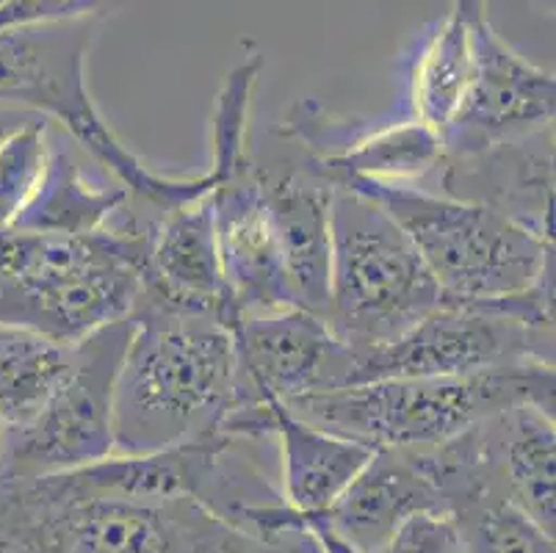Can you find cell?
Here are the masks:
<instances>
[{"label": "cell", "instance_id": "obj_1", "mask_svg": "<svg viewBox=\"0 0 556 553\" xmlns=\"http://www.w3.org/2000/svg\"><path fill=\"white\" fill-rule=\"evenodd\" d=\"M116 7L64 0L0 3V109L53 122L98 164L123 180L136 200L169 213L208 197V172L164 175L116 139L94 105L86 64Z\"/></svg>", "mask_w": 556, "mask_h": 553}, {"label": "cell", "instance_id": "obj_2", "mask_svg": "<svg viewBox=\"0 0 556 553\" xmlns=\"http://www.w3.org/2000/svg\"><path fill=\"white\" fill-rule=\"evenodd\" d=\"M232 332L208 318L141 313L114 388V454H155L200 443L244 407Z\"/></svg>", "mask_w": 556, "mask_h": 553}, {"label": "cell", "instance_id": "obj_3", "mask_svg": "<svg viewBox=\"0 0 556 553\" xmlns=\"http://www.w3.org/2000/svg\"><path fill=\"white\" fill-rule=\"evenodd\" d=\"M161 216L134 202L94 236L0 230V324L64 347L125 318Z\"/></svg>", "mask_w": 556, "mask_h": 553}, {"label": "cell", "instance_id": "obj_4", "mask_svg": "<svg viewBox=\"0 0 556 553\" xmlns=\"http://www.w3.org/2000/svg\"><path fill=\"white\" fill-rule=\"evenodd\" d=\"M0 553H321L266 545L191 499L80 495L59 476L0 481Z\"/></svg>", "mask_w": 556, "mask_h": 553}, {"label": "cell", "instance_id": "obj_5", "mask_svg": "<svg viewBox=\"0 0 556 553\" xmlns=\"http://www.w3.org/2000/svg\"><path fill=\"white\" fill-rule=\"evenodd\" d=\"M554 363H518L473 377L379 379L288 404L296 418L368 449H427L515 407L554 413Z\"/></svg>", "mask_w": 556, "mask_h": 553}, {"label": "cell", "instance_id": "obj_6", "mask_svg": "<svg viewBox=\"0 0 556 553\" xmlns=\"http://www.w3.org/2000/svg\"><path fill=\"white\" fill-rule=\"evenodd\" d=\"M377 202L413 241L443 302H493L554 277V241L498 211L418 186L343 183Z\"/></svg>", "mask_w": 556, "mask_h": 553}, {"label": "cell", "instance_id": "obj_7", "mask_svg": "<svg viewBox=\"0 0 556 553\" xmlns=\"http://www.w3.org/2000/svg\"><path fill=\"white\" fill-rule=\"evenodd\" d=\"M330 213L327 324L349 349L386 347L443 307L427 263L377 202L336 186Z\"/></svg>", "mask_w": 556, "mask_h": 553}, {"label": "cell", "instance_id": "obj_8", "mask_svg": "<svg viewBox=\"0 0 556 553\" xmlns=\"http://www.w3.org/2000/svg\"><path fill=\"white\" fill-rule=\"evenodd\" d=\"M134 318L75 347L67 377L25 426L0 432V481L73 474L114 454V388Z\"/></svg>", "mask_w": 556, "mask_h": 553}, {"label": "cell", "instance_id": "obj_9", "mask_svg": "<svg viewBox=\"0 0 556 553\" xmlns=\"http://www.w3.org/2000/svg\"><path fill=\"white\" fill-rule=\"evenodd\" d=\"M518 363H554V332L526 327L482 304L443 302L396 341L355 352L352 385L473 377Z\"/></svg>", "mask_w": 556, "mask_h": 553}, {"label": "cell", "instance_id": "obj_10", "mask_svg": "<svg viewBox=\"0 0 556 553\" xmlns=\"http://www.w3.org/2000/svg\"><path fill=\"white\" fill-rule=\"evenodd\" d=\"M280 136L302 150V159L330 186L379 183L427 189L441 169L446 150L441 136L409 120H338L313 98L291 105Z\"/></svg>", "mask_w": 556, "mask_h": 553}, {"label": "cell", "instance_id": "obj_11", "mask_svg": "<svg viewBox=\"0 0 556 553\" xmlns=\"http://www.w3.org/2000/svg\"><path fill=\"white\" fill-rule=\"evenodd\" d=\"M471 37V86L441 139L446 155H477L490 147L551 134L556 116L554 73L520 55L493 28L484 3L473 12Z\"/></svg>", "mask_w": 556, "mask_h": 553}, {"label": "cell", "instance_id": "obj_12", "mask_svg": "<svg viewBox=\"0 0 556 553\" xmlns=\"http://www.w3.org/2000/svg\"><path fill=\"white\" fill-rule=\"evenodd\" d=\"M250 393L282 407L352 385L355 352L330 324L302 307L241 316L232 329Z\"/></svg>", "mask_w": 556, "mask_h": 553}, {"label": "cell", "instance_id": "obj_13", "mask_svg": "<svg viewBox=\"0 0 556 553\" xmlns=\"http://www.w3.org/2000/svg\"><path fill=\"white\" fill-rule=\"evenodd\" d=\"M141 313L208 318L230 332L239 327L241 316L219 268L208 197L161 216L139 274L134 316Z\"/></svg>", "mask_w": 556, "mask_h": 553}, {"label": "cell", "instance_id": "obj_14", "mask_svg": "<svg viewBox=\"0 0 556 553\" xmlns=\"http://www.w3.org/2000/svg\"><path fill=\"white\" fill-rule=\"evenodd\" d=\"M208 200L222 277L239 316L296 307L255 159L214 183Z\"/></svg>", "mask_w": 556, "mask_h": 553}, {"label": "cell", "instance_id": "obj_15", "mask_svg": "<svg viewBox=\"0 0 556 553\" xmlns=\"http://www.w3.org/2000/svg\"><path fill=\"white\" fill-rule=\"evenodd\" d=\"M427 191L488 205L554 241V130L477 155H446Z\"/></svg>", "mask_w": 556, "mask_h": 553}, {"label": "cell", "instance_id": "obj_16", "mask_svg": "<svg viewBox=\"0 0 556 553\" xmlns=\"http://www.w3.org/2000/svg\"><path fill=\"white\" fill-rule=\"evenodd\" d=\"M263 200L286 263L296 307L327 322L332 250V189L305 159L296 164L255 161Z\"/></svg>", "mask_w": 556, "mask_h": 553}, {"label": "cell", "instance_id": "obj_17", "mask_svg": "<svg viewBox=\"0 0 556 553\" xmlns=\"http://www.w3.org/2000/svg\"><path fill=\"white\" fill-rule=\"evenodd\" d=\"M443 515V501L416 449H379L327 512L332 535L352 553H374L407 520Z\"/></svg>", "mask_w": 556, "mask_h": 553}, {"label": "cell", "instance_id": "obj_18", "mask_svg": "<svg viewBox=\"0 0 556 553\" xmlns=\"http://www.w3.org/2000/svg\"><path fill=\"white\" fill-rule=\"evenodd\" d=\"M134 202L123 180L89 155L59 125H48V166L28 211L12 230L94 236Z\"/></svg>", "mask_w": 556, "mask_h": 553}, {"label": "cell", "instance_id": "obj_19", "mask_svg": "<svg viewBox=\"0 0 556 553\" xmlns=\"http://www.w3.org/2000/svg\"><path fill=\"white\" fill-rule=\"evenodd\" d=\"M477 435L490 487L554 537V413L526 404L479 424Z\"/></svg>", "mask_w": 556, "mask_h": 553}, {"label": "cell", "instance_id": "obj_20", "mask_svg": "<svg viewBox=\"0 0 556 553\" xmlns=\"http://www.w3.org/2000/svg\"><path fill=\"white\" fill-rule=\"evenodd\" d=\"M271 435L282 499L305 517L327 515L374 456L368 445L325 432L277 402H271Z\"/></svg>", "mask_w": 556, "mask_h": 553}, {"label": "cell", "instance_id": "obj_21", "mask_svg": "<svg viewBox=\"0 0 556 553\" xmlns=\"http://www.w3.org/2000/svg\"><path fill=\"white\" fill-rule=\"evenodd\" d=\"M479 0H457L434 20L407 59L404 114L443 139L459 114L473 75V12Z\"/></svg>", "mask_w": 556, "mask_h": 553}, {"label": "cell", "instance_id": "obj_22", "mask_svg": "<svg viewBox=\"0 0 556 553\" xmlns=\"http://www.w3.org/2000/svg\"><path fill=\"white\" fill-rule=\"evenodd\" d=\"M75 347L0 324V432L25 426L67 377Z\"/></svg>", "mask_w": 556, "mask_h": 553}, {"label": "cell", "instance_id": "obj_23", "mask_svg": "<svg viewBox=\"0 0 556 553\" xmlns=\"http://www.w3.org/2000/svg\"><path fill=\"white\" fill-rule=\"evenodd\" d=\"M465 553H556L554 537L504 499L490 481L448 510Z\"/></svg>", "mask_w": 556, "mask_h": 553}, {"label": "cell", "instance_id": "obj_24", "mask_svg": "<svg viewBox=\"0 0 556 553\" xmlns=\"http://www.w3.org/2000/svg\"><path fill=\"white\" fill-rule=\"evenodd\" d=\"M263 53L255 45H247L244 59L227 73L225 84L216 91L211 114V180L219 183L250 164V116L252 98L263 73Z\"/></svg>", "mask_w": 556, "mask_h": 553}, {"label": "cell", "instance_id": "obj_25", "mask_svg": "<svg viewBox=\"0 0 556 553\" xmlns=\"http://www.w3.org/2000/svg\"><path fill=\"white\" fill-rule=\"evenodd\" d=\"M48 125L37 116L0 141V230H12L37 197L48 166Z\"/></svg>", "mask_w": 556, "mask_h": 553}, {"label": "cell", "instance_id": "obj_26", "mask_svg": "<svg viewBox=\"0 0 556 553\" xmlns=\"http://www.w3.org/2000/svg\"><path fill=\"white\" fill-rule=\"evenodd\" d=\"M374 553H465L448 515H418Z\"/></svg>", "mask_w": 556, "mask_h": 553}, {"label": "cell", "instance_id": "obj_27", "mask_svg": "<svg viewBox=\"0 0 556 553\" xmlns=\"http://www.w3.org/2000/svg\"><path fill=\"white\" fill-rule=\"evenodd\" d=\"M37 120L34 114H23V111H7V109H0V141L7 139L9 134H14L17 128H23L25 122H31Z\"/></svg>", "mask_w": 556, "mask_h": 553}]
</instances>
